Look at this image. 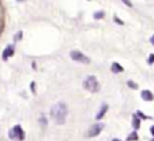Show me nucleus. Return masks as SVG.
Wrapping results in <instances>:
<instances>
[{
	"label": "nucleus",
	"mask_w": 154,
	"mask_h": 141,
	"mask_svg": "<svg viewBox=\"0 0 154 141\" xmlns=\"http://www.w3.org/2000/svg\"><path fill=\"white\" fill-rule=\"evenodd\" d=\"M68 115V107L64 102H57L51 109V117L57 125H63Z\"/></svg>",
	"instance_id": "1"
},
{
	"label": "nucleus",
	"mask_w": 154,
	"mask_h": 141,
	"mask_svg": "<svg viewBox=\"0 0 154 141\" xmlns=\"http://www.w3.org/2000/svg\"><path fill=\"white\" fill-rule=\"evenodd\" d=\"M83 88L86 90V91L89 92H93V94H96V92H98L100 90H101V86H100L98 80H97V78L94 75H90L87 76L86 79L83 80Z\"/></svg>",
	"instance_id": "2"
},
{
	"label": "nucleus",
	"mask_w": 154,
	"mask_h": 141,
	"mask_svg": "<svg viewBox=\"0 0 154 141\" xmlns=\"http://www.w3.org/2000/svg\"><path fill=\"white\" fill-rule=\"evenodd\" d=\"M8 137H10V140L23 141L25 140V132H23V129H22V126H20V125H15L12 129H10Z\"/></svg>",
	"instance_id": "3"
},
{
	"label": "nucleus",
	"mask_w": 154,
	"mask_h": 141,
	"mask_svg": "<svg viewBox=\"0 0 154 141\" xmlns=\"http://www.w3.org/2000/svg\"><path fill=\"white\" fill-rule=\"evenodd\" d=\"M102 129H104V124H102V122H97V124H93L90 128H89V129H87L86 137H89V138L97 137V136H100V133L102 132Z\"/></svg>",
	"instance_id": "4"
},
{
	"label": "nucleus",
	"mask_w": 154,
	"mask_h": 141,
	"mask_svg": "<svg viewBox=\"0 0 154 141\" xmlns=\"http://www.w3.org/2000/svg\"><path fill=\"white\" fill-rule=\"evenodd\" d=\"M70 57H71V60L76 61V63H79V64H89L90 63V58L87 57V56H85L82 52H79V50H71Z\"/></svg>",
	"instance_id": "5"
},
{
	"label": "nucleus",
	"mask_w": 154,
	"mask_h": 141,
	"mask_svg": "<svg viewBox=\"0 0 154 141\" xmlns=\"http://www.w3.org/2000/svg\"><path fill=\"white\" fill-rule=\"evenodd\" d=\"M15 53V45L14 43H8V45L4 48L3 53H2V58H3V61H7L10 57H12Z\"/></svg>",
	"instance_id": "6"
},
{
	"label": "nucleus",
	"mask_w": 154,
	"mask_h": 141,
	"mask_svg": "<svg viewBox=\"0 0 154 141\" xmlns=\"http://www.w3.org/2000/svg\"><path fill=\"white\" fill-rule=\"evenodd\" d=\"M108 109H109V106H108L106 103H104L101 107H100L98 113L96 114V121H101V119L104 118V115L108 113Z\"/></svg>",
	"instance_id": "7"
},
{
	"label": "nucleus",
	"mask_w": 154,
	"mask_h": 141,
	"mask_svg": "<svg viewBox=\"0 0 154 141\" xmlns=\"http://www.w3.org/2000/svg\"><path fill=\"white\" fill-rule=\"evenodd\" d=\"M140 98L145 102H151V101H154V94L150 90H143V91L140 92Z\"/></svg>",
	"instance_id": "8"
},
{
	"label": "nucleus",
	"mask_w": 154,
	"mask_h": 141,
	"mask_svg": "<svg viewBox=\"0 0 154 141\" xmlns=\"http://www.w3.org/2000/svg\"><path fill=\"white\" fill-rule=\"evenodd\" d=\"M111 72L112 73H115V75H117V73H122V72H124V68H123L122 65H120L119 63H112L111 64Z\"/></svg>",
	"instance_id": "9"
},
{
	"label": "nucleus",
	"mask_w": 154,
	"mask_h": 141,
	"mask_svg": "<svg viewBox=\"0 0 154 141\" xmlns=\"http://www.w3.org/2000/svg\"><path fill=\"white\" fill-rule=\"evenodd\" d=\"M140 122H142V119H140L137 114L132 115V121H131L132 129H134V130H138V129H139V128H140Z\"/></svg>",
	"instance_id": "10"
},
{
	"label": "nucleus",
	"mask_w": 154,
	"mask_h": 141,
	"mask_svg": "<svg viewBox=\"0 0 154 141\" xmlns=\"http://www.w3.org/2000/svg\"><path fill=\"white\" fill-rule=\"evenodd\" d=\"M138 140H139L138 132H137V130H134V132H131L130 134L127 136V140H125V141H138Z\"/></svg>",
	"instance_id": "11"
},
{
	"label": "nucleus",
	"mask_w": 154,
	"mask_h": 141,
	"mask_svg": "<svg viewBox=\"0 0 154 141\" xmlns=\"http://www.w3.org/2000/svg\"><path fill=\"white\" fill-rule=\"evenodd\" d=\"M104 16H105V12L102 11V10H101V11H96V12L93 14V18H94L96 20H98V19H104Z\"/></svg>",
	"instance_id": "12"
},
{
	"label": "nucleus",
	"mask_w": 154,
	"mask_h": 141,
	"mask_svg": "<svg viewBox=\"0 0 154 141\" xmlns=\"http://www.w3.org/2000/svg\"><path fill=\"white\" fill-rule=\"evenodd\" d=\"M127 86L130 87L131 90H138V88H139V86H138L135 81H132V80H127Z\"/></svg>",
	"instance_id": "13"
},
{
	"label": "nucleus",
	"mask_w": 154,
	"mask_h": 141,
	"mask_svg": "<svg viewBox=\"0 0 154 141\" xmlns=\"http://www.w3.org/2000/svg\"><path fill=\"white\" fill-rule=\"evenodd\" d=\"M22 37H23V31H18L17 34H15V37H14V41L17 42V41H20L22 40Z\"/></svg>",
	"instance_id": "14"
},
{
	"label": "nucleus",
	"mask_w": 154,
	"mask_h": 141,
	"mask_svg": "<svg viewBox=\"0 0 154 141\" xmlns=\"http://www.w3.org/2000/svg\"><path fill=\"white\" fill-rule=\"evenodd\" d=\"M137 115L139 117L140 119H150V117H149V115H146V114H143L142 111H137Z\"/></svg>",
	"instance_id": "15"
},
{
	"label": "nucleus",
	"mask_w": 154,
	"mask_h": 141,
	"mask_svg": "<svg viewBox=\"0 0 154 141\" xmlns=\"http://www.w3.org/2000/svg\"><path fill=\"white\" fill-rule=\"evenodd\" d=\"M113 20H115V22H116V25H120V26H123V25H124V22H123V20H122V19H119V18H117V16H116V15H115Z\"/></svg>",
	"instance_id": "16"
},
{
	"label": "nucleus",
	"mask_w": 154,
	"mask_h": 141,
	"mask_svg": "<svg viewBox=\"0 0 154 141\" xmlns=\"http://www.w3.org/2000/svg\"><path fill=\"white\" fill-rule=\"evenodd\" d=\"M147 64H149V65H153V64H154V54H150V56H149Z\"/></svg>",
	"instance_id": "17"
},
{
	"label": "nucleus",
	"mask_w": 154,
	"mask_h": 141,
	"mask_svg": "<svg viewBox=\"0 0 154 141\" xmlns=\"http://www.w3.org/2000/svg\"><path fill=\"white\" fill-rule=\"evenodd\" d=\"M30 90H32L33 94H35V83H34V81H32V83H30Z\"/></svg>",
	"instance_id": "18"
},
{
	"label": "nucleus",
	"mask_w": 154,
	"mask_h": 141,
	"mask_svg": "<svg viewBox=\"0 0 154 141\" xmlns=\"http://www.w3.org/2000/svg\"><path fill=\"white\" fill-rule=\"evenodd\" d=\"M40 124H41V125H47V124H48L47 118H44V117H41V118H40Z\"/></svg>",
	"instance_id": "19"
},
{
	"label": "nucleus",
	"mask_w": 154,
	"mask_h": 141,
	"mask_svg": "<svg viewBox=\"0 0 154 141\" xmlns=\"http://www.w3.org/2000/svg\"><path fill=\"white\" fill-rule=\"evenodd\" d=\"M122 1H123V3H124L127 7H132V3H131L130 0H122Z\"/></svg>",
	"instance_id": "20"
},
{
	"label": "nucleus",
	"mask_w": 154,
	"mask_h": 141,
	"mask_svg": "<svg viewBox=\"0 0 154 141\" xmlns=\"http://www.w3.org/2000/svg\"><path fill=\"white\" fill-rule=\"evenodd\" d=\"M150 43H151V45L154 46V34H153V35H151V37H150Z\"/></svg>",
	"instance_id": "21"
},
{
	"label": "nucleus",
	"mask_w": 154,
	"mask_h": 141,
	"mask_svg": "<svg viewBox=\"0 0 154 141\" xmlns=\"http://www.w3.org/2000/svg\"><path fill=\"white\" fill-rule=\"evenodd\" d=\"M150 133H151V136H153V137H154V125L150 128Z\"/></svg>",
	"instance_id": "22"
},
{
	"label": "nucleus",
	"mask_w": 154,
	"mask_h": 141,
	"mask_svg": "<svg viewBox=\"0 0 154 141\" xmlns=\"http://www.w3.org/2000/svg\"><path fill=\"white\" fill-rule=\"evenodd\" d=\"M32 68H33V69H37V64H35L34 61H33V63H32Z\"/></svg>",
	"instance_id": "23"
},
{
	"label": "nucleus",
	"mask_w": 154,
	"mask_h": 141,
	"mask_svg": "<svg viewBox=\"0 0 154 141\" xmlns=\"http://www.w3.org/2000/svg\"><path fill=\"white\" fill-rule=\"evenodd\" d=\"M25 0H17V3H23Z\"/></svg>",
	"instance_id": "24"
},
{
	"label": "nucleus",
	"mask_w": 154,
	"mask_h": 141,
	"mask_svg": "<svg viewBox=\"0 0 154 141\" xmlns=\"http://www.w3.org/2000/svg\"><path fill=\"white\" fill-rule=\"evenodd\" d=\"M112 141H122V140H120V138H113Z\"/></svg>",
	"instance_id": "25"
},
{
	"label": "nucleus",
	"mask_w": 154,
	"mask_h": 141,
	"mask_svg": "<svg viewBox=\"0 0 154 141\" xmlns=\"http://www.w3.org/2000/svg\"><path fill=\"white\" fill-rule=\"evenodd\" d=\"M151 141H154V137H153V138H151Z\"/></svg>",
	"instance_id": "26"
}]
</instances>
